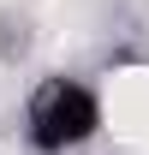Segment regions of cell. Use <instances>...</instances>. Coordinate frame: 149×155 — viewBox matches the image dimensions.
I'll use <instances>...</instances> for the list:
<instances>
[{
    "mask_svg": "<svg viewBox=\"0 0 149 155\" xmlns=\"http://www.w3.org/2000/svg\"><path fill=\"white\" fill-rule=\"evenodd\" d=\"M101 119L125 149L149 155V66H125L108 78V96H101Z\"/></svg>",
    "mask_w": 149,
    "mask_h": 155,
    "instance_id": "cell-1",
    "label": "cell"
}]
</instances>
